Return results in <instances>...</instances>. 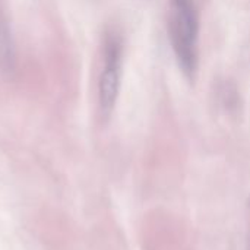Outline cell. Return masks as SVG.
Returning <instances> with one entry per match:
<instances>
[{
  "label": "cell",
  "instance_id": "obj_4",
  "mask_svg": "<svg viewBox=\"0 0 250 250\" xmlns=\"http://www.w3.org/2000/svg\"><path fill=\"white\" fill-rule=\"evenodd\" d=\"M220 95L223 100V104L226 107H234L237 104V91L233 85L226 83L221 89H220Z\"/></svg>",
  "mask_w": 250,
  "mask_h": 250
},
{
  "label": "cell",
  "instance_id": "obj_3",
  "mask_svg": "<svg viewBox=\"0 0 250 250\" xmlns=\"http://www.w3.org/2000/svg\"><path fill=\"white\" fill-rule=\"evenodd\" d=\"M16 69V48L10 26L6 18L0 13V72L10 76Z\"/></svg>",
  "mask_w": 250,
  "mask_h": 250
},
{
  "label": "cell",
  "instance_id": "obj_1",
  "mask_svg": "<svg viewBox=\"0 0 250 250\" xmlns=\"http://www.w3.org/2000/svg\"><path fill=\"white\" fill-rule=\"evenodd\" d=\"M168 37L180 70L192 81L198 69L199 18L193 0H171Z\"/></svg>",
  "mask_w": 250,
  "mask_h": 250
},
{
  "label": "cell",
  "instance_id": "obj_2",
  "mask_svg": "<svg viewBox=\"0 0 250 250\" xmlns=\"http://www.w3.org/2000/svg\"><path fill=\"white\" fill-rule=\"evenodd\" d=\"M122 59L123 44L120 37L114 32L107 34L104 42V69L100 79V108L105 119L113 113L119 97Z\"/></svg>",
  "mask_w": 250,
  "mask_h": 250
}]
</instances>
